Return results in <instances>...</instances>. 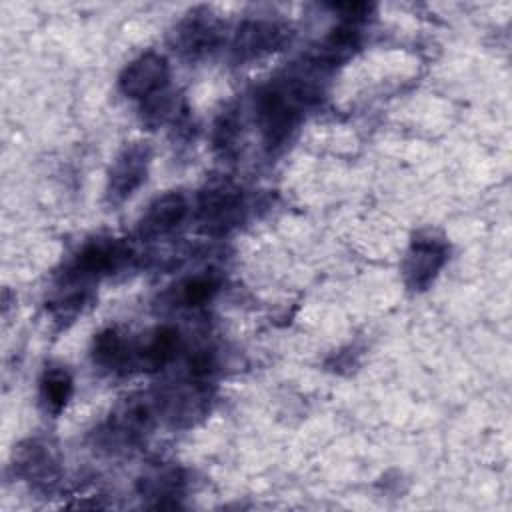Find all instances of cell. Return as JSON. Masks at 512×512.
<instances>
[{
	"instance_id": "cell-1",
	"label": "cell",
	"mask_w": 512,
	"mask_h": 512,
	"mask_svg": "<svg viewBox=\"0 0 512 512\" xmlns=\"http://www.w3.org/2000/svg\"><path fill=\"white\" fill-rule=\"evenodd\" d=\"M326 74L324 68L308 58L258 92L256 124L268 152L280 150L298 130L306 108L320 100Z\"/></svg>"
},
{
	"instance_id": "cell-2",
	"label": "cell",
	"mask_w": 512,
	"mask_h": 512,
	"mask_svg": "<svg viewBox=\"0 0 512 512\" xmlns=\"http://www.w3.org/2000/svg\"><path fill=\"white\" fill-rule=\"evenodd\" d=\"M246 210L242 188L226 176L210 178L198 192L196 222L202 232L218 236L236 228Z\"/></svg>"
},
{
	"instance_id": "cell-3",
	"label": "cell",
	"mask_w": 512,
	"mask_h": 512,
	"mask_svg": "<svg viewBox=\"0 0 512 512\" xmlns=\"http://www.w3.org/2000/svg\"><path fill=\"white\" fill-rule=\"evenodd\" d=\"M162 412L164 408L160 396H130L110 414L100 432V440L110 448L114 446V450L132 446L154 428Z\"/></svg>"
},
{
	"instance_id": "cell-4",
	"label": "cell",
	"mask_w": 512,
	"mask_h": 512,
	"mask_svg": "<svg viewBox=\"0 0 512 512\" xmlns=\"http://www.w3.org/2000/svg\"><path fill=\"white\" fill-rule=\"evenodd\" d=\"M130 260L132 248L128 242L112 236H96L78 248V252L62 272V282L86 286L100 276L114 274Z\"/></svg>"
},
{
	"instance_id": "cell-5",
	"label": "cell",
	"mask_w": 512,
	"mask_h": 512,
	"mask_svg": "<svg viewBox=\"0 0 512 512\" xmlns=\"http://www.w3.org/2000/svg\"><path fill=\"white\" fill-rule=\"evenodd\" d=\"M224 36L220 18L210 8H194L170 32L172 50L184 60H202L212 54Z\"/></svg>"
},
{
	"instance_id": "cell-6",
	"label": "cell",
	"mask_w": 512,
	"mask_h": 512,
	"mask_svg": "<svg viewBox=\"0 0 512 512\" xmlns=\"http://www.w3.org/2000/svg\"><path fill=\"white\" fill-rule=\"evenodd\" d=\"M290 38L286 24L272 18H246L234 32L230 56L234 62H252L280 50Z\"/></svg>"
},
{
	"instance_id": "cell-7",
	"label": "cell",
	"mask_w": 512,
	"mask_h": 512,
	"mask_svg": "<svg viewBox=\"0 0 512 512\" xmlns=\"http://www.w3.org/2000/svg\"><path fill=\"white\" fill-rule=\"evenodd\" d=\"M448 244L444 238L432 232H420L410 242L404 262L402 276L410 290H426L448 262Z\"/></svg>"
},
{
	"instance_id": "cell-8",
	"label": "cell",
	"mask_w": 512,
	"mask_h": 512,
	"mask_svg": "<svg viewBox=\"0 0 512 512\" xmlns=\"http://www.w3.org/2000/svg\"><path fill=\"white\" fill-rule=\"evenodd\" d=\"M150 160L148 142H130L116 154L106 184V200L112 206L126 202L146 182Z\"/></svg>"
},
{
	"instance_id": "cell-9",
	"label": "cell",
	"mask_w": 512,
	"mask_h": 512,
	"mask_svg": "<svg viewBox=\"0 0 512 512\" xmlns=\"http://www.w3.org/2000/svg\"><path fill=\"white\" fill-rule=\"evenodd\" d=\"M168 84L170 64L166 56L152 50L130 60L118 76L120 92L130 100H138L140 104L168 90Z\"/></svg>"
},
{
	"instance_id": "cell-10",
	"label": "cell",
	"mask_w": 512,
	"mask_h": 512,
	"mask_svg": "<svg viewBox=\"0 0 512 512\" xmlns=\"http://www.w3.org/2000/svg\"><path fill=\"white\" fill-rule=\"evenodd\" d=\"M188 216V200L182 192H166L154 198L138 220V234L144 240H156L172 234Z\"/></svg>"
},
{
	"instance_id": "cell-11",
	"label": "cell",
	"mask_w": 512,
	"mask_h": 512,
	"mask_svg": "<svg viewBox=\"0 0 512 512\" xmlns=\"http://www.w3.org/2000/svg\"><path fill=\"white\" fill-rule=\"evenodd\" d=\"M14 470L20 478L36 488H50L60 476V466L54 450L40 440H28L16 448Z\"/></svg>"
},
{
	"instance_id": "cell-12",
	"label": "cell",
	"mask_w": 512,
	"mask_h": 512,
	"mask_svg": "<svg viewBox=\"0 0 512 512\" xmlns=\"http://www.w3.org/2000/svg\"><path fill=\"white\" fill-rule=\"evenodd\" d=\"M182 350V336L174 326H158L134 342V366L144 372H156L168 366Z\"/></svg>"
},
{
	"instance_id": "cell-13",
	"label": "cell",
	"mask_w": 512,
	"mask_h": 512,
	"mask_svg": "<svg viewBox=\"0 0 512 512\" xmlns=\"http://www.w3.org/2000/svg\"><path fill=\"white\" fill-rule=\"evenodd\" d=\"M90 354L98 368L124 372L134 366V340L118 326H108L94 336Z\"/></svg>"
},
{
	"instance_id": "cell-14",
	"label": "cell",
	"mask_w": 512,
	"mask_h": 512,
	"mask_svg": "<svg viewBox=\"0 0 512 512\" xmlns=\"http://www.w3.org/2000/svg\"><path fill=\"white\" fill-rule=\"evenodd\" d=\"M220 286L222 278L216 270H202L180 280L168 292V302L174 308H200L214 300Z\"/></svg>"
},
{
	"instance_id": "cell-15",
	"label": "cell",
	"mask_w": 512,
	"mask_h": 512,
	"mask_svg": "<svg viewBox=\"0 0 512 512\" xmlns=\"http://www.w3.org/2000/svg\"><path fill=\"white\" fill-rule=\"evenodd\" d=\"M212 148L224 160H234L242 146V114L236 104H226L212 124Z\"/></svg>"
},
{
	"instance_id": "cell-16",
	"label": "cell",
	"mask_w": 512,
	"mask_h": 512,
	"mask_svg": "<svg viewBox=\"0 0 512 512\" xmlns=\"http://www.w3.org/2000/svg\"><path fill=\"white\" fill-rule=\"evenodd\" d=\"M184 490V476L180 468H158L140 480L142 496L154 498V508H176Z\"/></svg>"
},
{
	"instance_id": "cell-17",
	"label": "cell",
	"mask_w": 512,
	"mask_h": 512,
	"mask_svg": "<svg viewBox=\"0 0 512 512\" xmlns=\"http://www.w3.org/2000/svg\"><path fill=\"white\" fill-rule=\"evenodd\" d=\"M74 392L72 374L64 366H46L40 376V402L52 416L60 414Z\"/></svg>"
}]
</instances>
